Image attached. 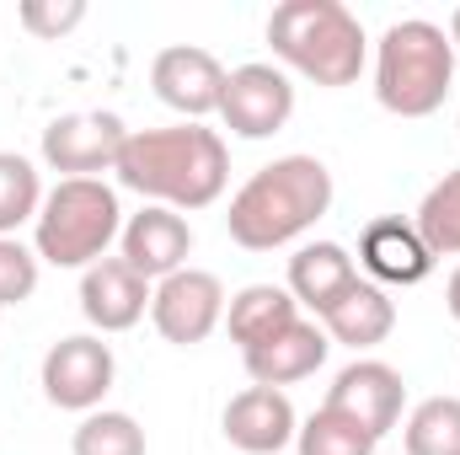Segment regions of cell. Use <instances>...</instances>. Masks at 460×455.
I'll return each mask as SVG.
<instances>
[{"label": "cell", "instance_id": "1", "mask_svg": "<svg viewBox=\"0 0 460 455\" xmlns=\"http://www.w3.org/2000/svg\"><path fill=\"white\" fill-rule=\"evenodd\" d=\"M118 183L161 210H209L230 183L226 139L204 123H172V129H128L118 156Z\"/></svg>", "mask_w": 460, "mask_h": 455}, {"label": "cell", "instance_id": "2", "mask_svg": "<svg viewBox=\"0 0 460 455\" xmlns=\"http://www.w3.org/2000/svg\"><path fill=\"white\" fill-rule=\"evenodd\" d=\"M332 210V172L316 156H279L262 172H252L230 199V241L246 252H273L300 241Z\"/></svg>", "mask_w": 460, "mask_h": 455}, {"label": "cell", "instance_id": "3", "mask_svg": "<svg viewBox=\"0 0 460 455\" xmlns=\"http://www.w3.org/2000/svg\"><path fill=\"white\" fill-rule=\"evenodd\" d=\"M268 43H273V59L284 70H295L327 92L353 86L364 76V54H369V38L343 0H284V5H273Z\"/></svg>", "mask_w": 460, "mask_h": 455}, {"label": "cell", "instance_id": "4", "mask_svg": "<svg viewBox=\"0 0 460 455\" xmlns=\"http://www.w3.org/2000/svg\"><path fill=\"white\" fill-rule=\"evenodd\" d=\"M456 86V43L439 22H391L375 43V103L396 118H429Z\"/></svg>", "mask_w": 460, "mask_h": 455}, {"label": "cell", "instance_id": "5", "mask_svg": "<svg viewBox=\"0 0 460 455\" xmlns=\"http://www.w3.org/2000/svg\"><path fill=\"white\" fill-rule=\"evenodd\" d=\"M123 230L118 193L102 177H59L43 193V210L32 220V252L49 268H92L108 257V246Z\"/></svg>", "mask_w": 460, "mask_h": 455}, {"label": "cell", "instance_id": "6", "mask_svg": "<svg viewBox=\"0 0 460 455\" xmlns=\"http://www.w3.org/2000/svg\"><path fill=\"white\" fill-rule=\"evenodd\" d=\"M226 284L209 273V268H177L172 279L155 284L150 295V322L155 333L177 348H193L204 343L220 322H226Z\"/></svg>", "mask_w": 460, "mask_h": 455}, {"label": "cell", "instance_id": "7", "mask_svg": "<svg viewBox=\"0 0 460 455\" xmlns=\"http://www.w3.org/2000/svg\"><path fill=\"white\" fill-rule=\"evenodd\" d=\"M113 348L97 338V333H75V338H59L43 353V397L65 413H97L102 397L113 391Z\"/></svg>", "mask_w": 460, "mask_h": 455}, {"label": "cell", "instance_id": "8", "mask_svg": "<svg viewBox=\"0 0 460 455\" xmlns=\"http://www.w3.org/2000/svg\"><path fill=\"white\" fill-rule=\"evenodd\" d=\"M220 118L230 134L241 139H268L295 118V81L279 65H235L226 70V97H220Z\"/></svg>", "mask_w": 460, "mask_h": 455}, {"label": "cell", "instance_id": "9", "mask_svg": "<svg viewBox=\"0 0 460 455\" xmlns=\"http://www.w3.org/2000/svg\"><path fill=\"white\" fill-rule=\"evenodd\" d=\"M128 123L118 113H65L43 129V161L65 177H102L123 156Z\"/></svg>", "mask_w": 460, "mask_h": 455}, {"label": "cell", "instance_id": "10", "mask_svg": "<svg viewBox=\"0 0 460 455\" xmlns=\"http://www.w3.org/2000/svg\"><path fill=\"white\" fill-rule=\"evenodd\" d=\"M150 86H155V97H161L172 113H182L188 123H204L209 113H220L226 65H220L209 49H199V43H172V49L155 54Z\"/></svg>", "mask_w": 460, "mask_h": 455}, {"label": "cell", "instance_id": "11", "mask_svg": "<svg viewBox=\"0 0 460 455\" xmlns=\"http://www.w3.org/2000/svg\"><path fill=\"white\" fill-rule=\"evenodd\" d=\"M327 407L348 413L364 434L385 440V434L402 424L407 380H402V370H391L385 359H353L348 370H338V380H332V391H327Z\"/></svg>", "mask_w": 460, "mask_h": 455}, {"label": "cell", "instance_id": "12", "mask_svg": "<svg viewBox=\"0 0 460 455\" xmlns=\"http://www.w3.org/2000/svg\"><path fill=\"white\" fill-rule=\"evenodd\" d=\"M188 252H193V226L177 210H161V204H145L118 230V257L150 284H161L177 268H188Z\"/></svg>", "mask_w": 460, "mask_h": 455}, {"label": "cell", "instance_id": "13", "mask_svg": "<svg viewBox=\"0 0 460 455\" xmlns=\"http://www.w3.org/2000/svg\"><path fill=\"white\" fill-rule=\"evenodd\" d=\"M226 440L246 455H279L295 445L300 434V418H295V402L273 386H246L226 402V418H220Z\"/></svg>", "mask_w": 460, "mask_h": 455}, {"label": "cell", "instance_id": "14", "mask_svg": "<svg viewBox=\"0 0 460 455\" xmlns=\"http://www.w3.org/2000/svg\"><path fill=\"white\" fill-rule=\"evenodd\" d=\"M358 268L385 290H412L434 273V252L423 246V236L412 220L402 215H385V220H369L358 236Z\"/></svg>", "mask_w": 460, "mask_h": 455}, {"label": "cell", "instance_id": "15", "mask_svg": "<svg viewBox=\"0 0 460 455\" xmlns=\"http://www.w3.org/2000/svg\"><path fill=\"white\" fill-rule=\"evenodd\" d=\"M150 279H139L123 257H102L81 273V317L97 333H128L150 311Z\"/></svg>", "mask_w": 460, "mask_h": 455}, {"label": "cell", "instance_id": "16", "mask_svg": "<svg viewBox=\"0 0 460 455\" xmlns=\"http://www.w3.org/2000/svg\"><path fill=\"white\" fill-rule=\"evenodd\" d=\"M353 284H358V263L348 257V246H338V241H305L289 257V284L284 290L295 295V306L316 311V322H322Z\"/></svg>", "mask_w": 460, "mask_h": 455}, {"label": "cell", "instance_id": "17", "mask_svg": "<svg viewBox=\"0 0 460 455\" xmlns=\"http://www.w3.org/2000/svg\"><path fill=\"white\" fill-rule=\"evenodd\" d=\"M327 348H332V338L322 333V322H305V317H300L295 327H284L273 343H262V348H252V353H241V359H246L252 386L284 391V386L316 375V370L327 364Z\"/></svg>", "mask_w": 460, "mask_h": 455}, {"label": "cell", "instance_id": "18", "mask_svg": "<svg viewBox=\"0 0 460 455\" xmlns=\"http://www.w3.org/2000/svg\"><path fill=\"white\" fill-rule=\"evenodd\" d=\"M322 333L332 343H343L353 353H364V348H380V343L396 333V300L380 290V284H353L343 300L322 317Z\"/></svg>", "mask_w": 460, "mask_h": 455}, {"label": "cell", "instance_id": "19", "mask_svg": "<svg viewBox=\"0 0 460 455\" xmlns=\"http://www.w3.org/2000/svg\"><path fill=\"white\" fill-rule=\"evenodd\" d=\"M295 322H300V306H295V295L284 284H246L226 306V333L241 353L273 343L284 327H295Z\"/></svg>", "mask_w": 460, "mask_h": 455}, {"label": "cell", "instance_id": "20", "mask_svg": "<svg viewBox=\"0 0 460 455\" xmlns=\"http://www.w3.org/2000/svg\"><path fill=\"white\" fill-rule=\"evenodd\" d=\"M412 226L423 236V246L434 252V263H439V257H460V166L445 172V177L423 193Z\"/></svg>", "mask_w": 460, "mask_h": 455}, {"label": "cell", "instance_id": "21", "mask_svg": "<svg viewBox=\"0 0 460 455\" xmlns=\"http://www.w3.org/2000/svg\"><path fill=\"white\" fill-rule=\"evenodd\" d=\"M407 455H460V397H429L402 424Z\"/></svg>", "mask_w": 460, "mask_h": 455}, {"label": "cell", "instance_id": "22", "mask_svg": "<svg viewBox=\"0 0 460 455\" xmlns=\"http://www.w3.org/2000/svg\"><path fill=\"white\" fill-rule=\"evenodd\" d=\"M43 210V177L27 156L0 150V236H16Z\"/></svg>", "mask_w": 460, "mask_h": 455}, {"label": "cell", "instance_id": "23", "mask_svg": "<svg viewBox=\"0 0 460 455\" xmlns=\"http://www.w3.org/2000/svg\"><path fill=\"white\" fill-rule=\"evenodd\" d=\"M375 434H364L348 413H338V407H316L305 424H300V434H295V451L300 455H375Z\"/></svg>", "mask_w": 460, "mask_h": 455}, {"label": "cell", "instance_id": "24", "mask_svg": "<svg viewBox=\"0 0 460 455\" xmlns=\"http://www.w3.org/2000/svg\"><path fill=\"white\" fill-rule=\"evenodd\" d=\"M70 451L75 455H145V429H139L128 413H108V407H97V413L81 418Z\"/></svg>", "mask_w": 460, "mask_h": 455}, {"label": "cell", "instance_id": "25", "mask_svg": "<svg viewBox=\"0 0 460 455\" xmlns=\"http://www.w3.org/2000/svg\"><path fill=\"white\" fill-rule=\"evenodd\" d=\"M38 273H43L38 252L22 246L16 236H0V306H22V300H32Z\"/></svg>", "mask_w": 460, "mask_h": 455}, {"label": "cell", "instance_id": "26", "mask_svg": "<svg viewBox=\"0 0 460 455\" xmlns=\"http://www.w3.org/2000/svg\"><path fill=\"white\" fill-rule=\"evenodd\" d=\"M22 27L32 32V38H65V32H75L81 22H86V0H27L22 11Z\"/></svg>", "mask_w": 460, "mask_h": 455}, {"label": "cell", "instance_id": "27", "mask_svg": "<svg viewBox=\"0 0 460 455\" xmlns=\"http://www.w3.org/2000/svg\"><path fill=\"white\" fill-rule=\"evenodd\" d=\"M445 306H450V317L460 322V268L450 273V284H445Z\"/></svg>", "mask_w": 460, "mask_h": 455}, {"label": "cell", "instance_id": "28", "mask_svg": "<svg viewBox=\"0 0 460 455\" xmlns=\"http://www.w3.org/2000/svg\"><path fill=\"white\" fill-rule=\"evenodd\" d=\"M450 43H456V54H460V5H456V16H450Z\"/></svg>", "mask_w": 460, "mask_h": 455}]
</instances>
